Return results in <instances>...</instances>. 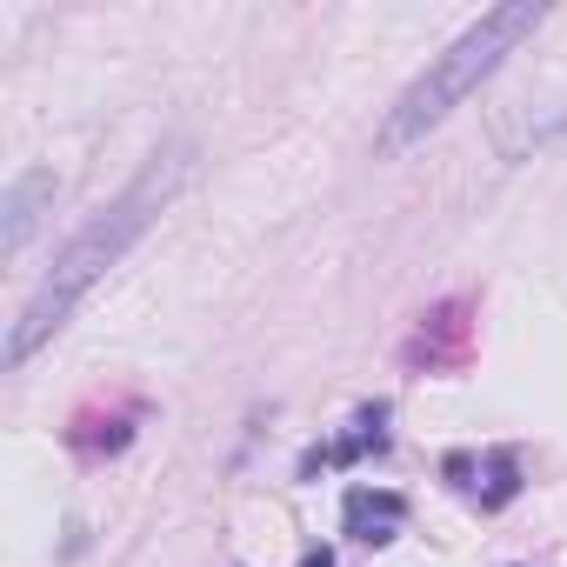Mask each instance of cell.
Here are the masks:
<instances>
[{
	"label": "cell",
	"mask_w": 567,
	"mask_h": 567,
	"mask_svg": "<svg viewBox=\"0 0 567 567\" xmlns=\"http://www.w3.org/2000/svg\"><path fill=\"white\" fill-rule=\"evenodd\" d=\"M174 187H181V147H167V154H154L134 181H127V194H114L61 254H54V267L41 274V288L28 295V308H21V321L8 328V368H28L34 361V348H48L68 321H74V308L94 295V280L101 274H114L121 267V254L154 227V214L174 200Z\"/></svg>",
	"instance_id": "6da1fadb"
},
{
	"label": "cell",
	"mask_w": 567,
	"mask_h": 567,
	"mask_svg": "<svg viewBox=\"0 0 567 567\" xmlns=\"http://www.w3.org/2000/svg\"><path fill=\"white\" fill-rule=\"evenodd\" d=\"M534 28H540V8H534V0H507V8L481 14L461 41H447V48L401 87V101L388 107V121H381V134H374V154H408L414 141H427Z\"/></svg>",
	"instance_id": "7a4b0ae2"
},
{
	"label": "cell",
	"mask_w": 567,
	"mask_h": 567,
	"mask_svg": "<svg viewBox=\"0 0 567 567\" xmlns=\"http://www.w3.org/2000/svg\"><path fill=\"white\" fill-rule=\"evenodd\" d=\"M341 527H348L354 540H368V547H388V540L408 527V501H401L394 487H354V494L341 501Z\"/></svg>",
	"instance_id": "3957f363"
},
{
	"label": "cell",
	"mask_w": 567,
	"mask_h": 567,
	"mask_svg": "<svg viewBox=\"0 0 567 567\" xmlns=\"http://www.w3.org/2000/svg\"><path fill=\"white\" fill-rule=\"evenodd\" d=\"M54 194V174H21L14 187H8V200H0V247L8 254H21L28 247V234H34V220H41V200Z\"/></svg>",
	"instance_id": "277c9868"
},
{
	"label": "cell",
	"mask_w": 567,
	"mask_h": 567,
	"mask_svg": "<svg viewBox=\"0 0 567 567\" xmlns=\"http://www.w3.org/2000/svg\"><path fill=\"white\" fill-rule=\"evenodd\" d=\"M301 567H334V554H328V547H321V554H308V560H301Z\"/></svg>",
	"instance_id": "5b68a950"
},
{
	"label": "cell",
	"mask_w": 567,
	"mask_h": 567,
	"mask_svg": "<svg viewBox=\"0 0 567 567\" xmlns=\"http://www.w3.org/2000/svg\"><path fill=\"white\" fill-rule=\"evenodd\" d=\"M560 127H567V114H560Z\"/></svg>",
	"instance_id": "8992f818"
}]
</instances>
